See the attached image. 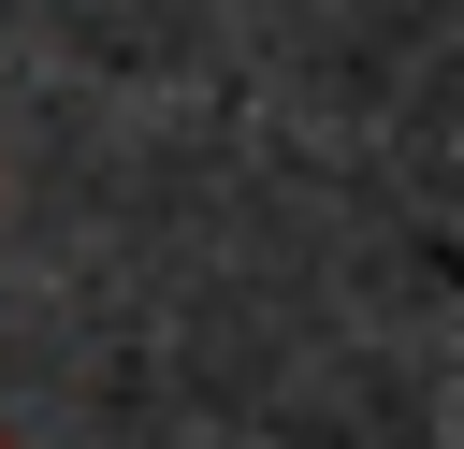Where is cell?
Segmentation results:
<instances>
[{"label":"cell","instance_id":"obj_1","mask_svg":"<svg viewBox=\"0 0 464 449\" xmlns=\"http://www.w3.org/2000/svg\"><path fill=\"white\" fill-rule=\"evenodd\" d=\"M0 449H29V435H14V420H0Z\"/></svg>","mask_w":464,"mask_h":449}]
</instances>
